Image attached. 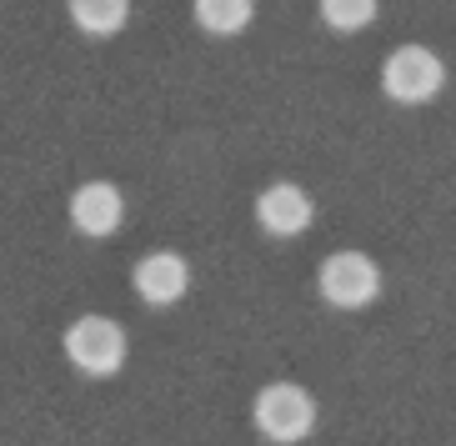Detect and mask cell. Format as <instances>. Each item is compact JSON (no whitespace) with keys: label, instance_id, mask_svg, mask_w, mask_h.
Returning <instances> with one entry per match:
<instances>
[{"label":"cell","instance_id":"5b68a950","mask_svg":"<svg viewBox=\"0 0 456 446\" xmlns=\"http://www.w3.org/2000/svg\"><path fill=\"white\" fill-rule=\"evenodd\" d=\"M131 281H135V296L146 306H175L191 291V266L181 251H146L135 261Z\"/></svg>","mask_w":456,"mask_h":446},{"label":"cell","instance_id":"30bf717a","mask_svg":"<svg viewBox=\"0 0 456 446\" xmlns=\"http://www.w3.org/2000/svg\"><path fill=\"white\" fill-rule=\"evenodd\" d=\"M322 20L341 36L351 30H366L376 20V0H322Z\"/></svg>","mask_w":456,"mask_h":446},{"label":"cell","instance_id":"277c9868","mask_svg":"<svg viewBox=\"0 0 456 446\" xmlns=\"http://www.w3.org/2000/svg\"><path fill=\"white\" fill-rule=\"evenodd\" d=\"M66 356L86 377H116L126 366V326L110 316H81L66 326Z\"/></svg>","mask_w":456,"mask_h":446},{"label":"cell","instance_id":"ba28073f","mask_svg":"<svg viewBox=\"0 0 456 446\" xmlns=\"http://www.w3.org/2000/svg\"><path fill=\"white\" fill-rule=\"evenodd\" d=\"M66 11H70V20H76V30L106 41V36H116V30L131 20V0H66Z\"/></svg>","mask_w":456,"mask_h":446},{"label":"cell","instance_id":"9c48e42d","mask_svg":"<svg viewBox=\"0 0 456 446\" xmlns=\"http://www.w3.org/2000/svg\"><path fill=\"white\" fill-rule=\"evenodd\" d=\"M191 11H196V26L211 36H241L256 15V0H191Z\"/></svg>","mask_w":456,"mask_h":446},{"label":"cell","instance_id":"8992f818","mask_svg":"<svg viewBox=\"0 0 456 446\" xmlns=\"http://www.w3.org/2000/svg\"><path fill=\"white\" fill-rule=\"evenodd\" d=\"M311 216H316V206L296 181H276L256 196V221H261L266 236H301L311 226Z\"/></svg>","mask_w":456,"mask_h":446},{"label":"cell","instance_id":"7a4b0ae2","mask_svg":"<svg viewBox=\"0 0 456 446\" xmlns=\"http://www.w3.org/2000/svg\"><path fill=\"white\" fill-rule=\"evenodd\" d=\"M442 85H446V66H442V55L427 51V45H396L381 61V91L396 106H427Z\"/></svg>","mask_w":456,"mask_h":446},{"label":"cell","instance_id":"3957f363","mask_svg":"<svg viewBox=\"0 0 456 446\" xmlns=\"http://www.w3.org/2000/svg\"><path fill=\"white\" fill-rule=\"evenodd\" d=\"M316 286L336 312H362L381 296V266L366 251H331L316 271Z\"/></svg>","mask_w":456,"mask_h":446},{"label":"cell","instance_id":"6da1fadb","mask_svg":"<svg viewBox=\"0 0 456 446\" xmlns=\"http://www.w3.org/2000/svg\"><path fill=\"white\" fill-rule=\"evenodd\" d=\"M251 421L266 442L296 446V442H306L311 426H316V401H311V392L296 386V381H266L251 401Z\"/></svg>","mask_w":456,"mask_h":446},{"label":"cell","instance_id":"52a82bcc","mask_svg":"<svg viewBox=\"0 0 456 446\" xmlns=\"http://www.w3.org/2000/svg\"><path fill=\"white\" fill-rule=\"evenodd\" d=\"M121 216H126V201L110 181H86V186L70 191V226L81 236H110L121 226Z\"/></svg>","mask_w":456,"mask_h":446}]
</instances>
